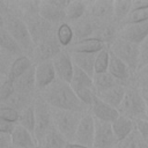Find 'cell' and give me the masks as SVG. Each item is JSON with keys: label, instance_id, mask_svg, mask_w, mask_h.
I'll use <instances>...</instances> for the list:
<instances>
[{"label": "cell", "instance_id": "6da1fadb", "mask_svg": "<svg viewBox=\"0 0 148 148\" xmlns=\"http://www.w3.org/2000/svg\"><path fill=\"white\" fill-rule=\"evenodd\" d=\"M40 96L53 109L75 111L80 113H86L88 109V106L79 99L71 84L58 79L44 89Z\"/></svg>", "mask_w": 148, "mask_h": 148}, {"label": "cell", "instance_id": "7a4b0ae2", "mask_svg": "<svg viewBox=\"0 0 148 148\" xmlns=\"http://www.w3.org/2000/svg\"><path fill=\"white\" fill-rule=\"evenodd\" d=\"M1 25L5 27L7 31L13 36V38L17 42V44L20 45L23 52L34 54L36 44L31 37V34L29 31L27 23L22 18L13 14H6L2 16Z\"/></svg>", "mask_w": 148, "mask_h": 148}, {"label": "cell", "instance_id": "3957f363", "mask_svg": "<svg viewBox=\"0 0 148 148\" xmlns=\"http://www.w3.org/2000/svg\"><path fill=\"white\" fill-rule=\"evenodd\" d=\"M119 113L133 120L147 119V106L142 91L138 88L128 87L125 98L119 108Z\"/></svg>", "mask_w": 148, "mask_h": 148}, {"label": "cell", "instance_id": "277c9868", "mask_svg": "<svg viewBox=\"0 0 148 148\" xmlns=\"http://www.w3.org/2000/svg\"><path fill=\"white\" fill-rule=\"evenodd\" d=\"M84 113L68 111V110H58L52 108V118L54 127L65 136L68 142H73L75 133L77 131L79 124Z\"/></svg>", "mask_w": 148, "mask_h": 148}, {"label": "cell", "instance_id": "5b68a950", "mask_svg": "<svg viewBox=\"0 0 148 148\" xmlns=\"http://www.w3.org/2000/svg\"><path fill=\"white\" fill-rule=\"evenodd\" d=\"M109 50L128 66L132 74L138 72L140 61V45L118 37L110 45Z\"/></svg>", "mask_w": 148, "mask_h": 148}, {"label": "cell", "instance_id": "8992f818", "mask_svg": "<svg viewBox=\"0 0 148 148\" xmlns=\"http://www.w3.org/2000/svg\"><path fill=\"white\" fill-rule=\"evenodd\" d=\"M36 111V128H35V139L37 145L42 142L45 135L54 127L52 118V108L43 99L42 96H38L34 103Z\"/></svg>", "mask_w": 148, "mask_h": 148}, {"label": "cell", "instance_id": "52a82bcc", "mask_svg": "<svg viewBox=\"0 0 148 148\" xmlns=\"http://www.w3.org/2000/svg\"><path fill=\"white\" fill-rule=\"evenodd\" d=\"M95 132H96V119L91 113H84L79 124L73 142L88 148H92L95 141Z\"/></svg>", "mask_w": 148, "mask_h": 148}, {"label": "cell", "instance_id": "ba28073f", "mask_svg": "<svg viewBox=\"0 0 148 148\" xmlns=\"http://www.w3.org/2000/svg\"><path fill=\"white\" fill-rule=\"evenodd\" d=\"M118 139L113 132L112 124L96 120L95 141L92 148H116Z\"/></svg>", "mask_w": 148, "mask_h": 148}, {"label": "cell", "instance_id": "9c48e42d", "mask_svg": "<svg viewBox=\"0 0 148 148\" xmlns=\"http://www.w3.org/2000/svg\"><path fill=\"white\" fill-rule=\"evenodd\" d=\"M28 21L25 22L29 31L31 34V37L35 42L36 45H38L39 43H42L43 40H45L46 38L50 37V23L47 21H45L39 13H32L27 15Z\"/></svg>", "mask_w": 148, "mask_h": 148}, {"label": "cell", "instance_id": "30bf717a", "mask_svg": "<svg viewBox=\"0 0 148 148\" xmlns=\"http://www.w3.org/2000/svg\"><path fill=\"white\" fill-rule=\"evenodd\" d=\"M57 79L64 82L71 83L74 74V64L68 51H61L56 58L52 59Z\"/></svg>", "mask_w": 148, "mask_h": 148}, {"label": "cell", "instance_id": "8fae6325", "mask_svg": "<svg viewBox=\"0 0 148 148\" xmlns=\"http://www.w3.org/2000/svg\"><path fill=\"white\" fill-rule=\"evenodd\" d=\"M35 76H36V89L43 91L49 86H51L57 80V74L52 60L36 64Z\"/></svg>", "mask_w": 148, "mask_h": 148}, {"label": "cell", "instance_id": "7c38bea8", "mask_svg": "<svg viewBox=\"0 0 148 148\" xmlns=\"http://www.w3.org/2000/svg\"><path fill=\"white\" fill-rule=\"evenodd\" d=\"M90 111L96 120H101V121L109 123V124H112L120 116L118 109L105 103L98 96L95 97V99L90 106Z\"/></svg>", "mask_w": 148, "mask_h": 148}, {"label": "cell", "instance_id": "4fadbf2b", "mask_svg": "<svg viewBox=\"0 0 148 148\" xmlns=\"http://www.w3.org/2000/svg\"><path fill=\"white\" fill-rule=\"evenodd\" d=\"M118 37L140 45L148 37V21L123 25Z\"/></svg>", "mask_w": 148, "mask_h": 148}, {"label": "cell", "instance_id": "5bb4252c", "mask_svg": "<svg viewBox=\"0 0 148 148\" xmlns=\"http://www.w3.org/2000/svg\"><path fill=\"white\" fill-rule=\"evenodd\" d=\"M60 46L61 45L59 44L57 38L49 37L45 40H43L42 43H39L38 45H36V49H35V52L32 56H34L35 60L37 61V64L47 61V60H52L61 52Z\"/></svg>", "mask_w": 148, "mask_h": 148}, {"label": "cell", "instance_id": "9a60e30c", "mask_svg": "<svg viewBox=\"0 0 148 148\" xmlns=\"http://www.w3.org/2000/svg\"><path fill=\"white\" fill-rule=\"evenodd\" d=\"M114 14V1L99 0L95 1L90 6V16L97 22H110Z\"/></svg>", "mask_w": 148, "mask_h": 148}, {"label": "cell", "instance_id": "2e32d148", "mask_svg": "<svg viewBox=\"0 0 148 148\" xmlns=\"http://www.w3.org/2000/svg\"><path fill=\"white\" fill-rule=\"evenodd\" d=\"M38 13L39 15L47 21L49 23H64L62 21L66 18V10L60 9L46 1H42L38 6Z\"/></svg>", "mask_w": 148, "mask_h": 148}, {"label": "cell", "instance_id": "e0dca14e", "mask_svg": "<svg viewBox=\"0 0 148 148\" xmlns=\"http://www.w3.org/2000/svg\"><path fill=\"white\" fill-rule=\"evenodd\" d=\"M126 91H127V88L124 84H118V86H114V87H112L105 91L98 92L97 96L102 101H104L105 103H108L111 106L119 110V108H120V105L125 98Z\"/></svg>", "mask_w": 148, "mask_h": 148}, {"label": "cell", "instance_id": "ac0fdd59", "mask_svg": "<svg viewBox=\"0 0 148 148\" xmlns=\"http://www.w3.org/2000/svg\"><path fill=\"white\" fill-rule=\"evenodd\" d=\"M106 44L95 38H87L82 40H75L68 49V52H81V53H92L97 54L103 51Z\"/></svg>", "mask_w": 148, "mask_h": 148}, {"label": "cell", "instance_id": "d6986e66", "mask_svg": "<svg viewBox=\"0 0 148 148\" xmlns=\"http://www.w3.org/2000/svg\"><path fill=\"white\" fill-rule=\"evenodd\" d=\"M98 23L94 18L82 17L75 22H73V30L76 40H82L87 38H91Z\"/></svg>", "mask_w": 148, "mask_h": 148}, {"label": "cell", "instance_id": "ffe728a7", "mask_svg": "<svg viewBox=\"0 0 148 148\" xmlns=\"http://www.w3.org/2000/svg\"><path fill=\"white\" fill-rule=\"evenodd\" d=\"M74 66L86 72L89 76L95 75V59L96 54L92 53H81V52H69Z\"/></svg>", "mask_w": 148, "mask_h": 148}, {"label": "cell", "instance_id": "44dd1931", "mask_svg": "<svg viewBox=\"0 0 148 148\" xmlns=\"http://www.w3.org/2000/svg\"><path fill=\"white\" fill-rule=\"evenodd\" d=\"M15 92L20 95L29 96L32 90L36 88V76H35V65L25 72L22 76H20L15 82Z\"/></svg>", "mask_w": 148, "mask_h": 148}, {"label": "cell", "instance_id": "7402d4cb", "mask_svg": "<svg viewBox=\"0 0 148 148\" xmlns=\"http://www.w3.org/2000/svg\"><path fill=\"white\" fill-rule=\"evenodd\" d=\"M112 128H113V132L118 139V142H120L125 138H127L136 128V123H135V120H133L126 116L120 114L112 123Z\"/></svg>", "mask_w": 148, "mask_h": 148}, {"label": "cell", "instance_id": "603a6c76", "mask_svg": "<svg viewBox=\"0 0 148 148\" xmlns=\"http://www.w3.org/2000/svg\"><path fill=\"white\" fill-rule=\"evenodd\" d=\"M12 138H13V145L18 148H37L38 146L35 135L24 127H22L21 125L16 126L15 131L12 134Z\"/></svg>", "mask_w": 148, "mask_h": 148}, {"label": "cell", "instance_id": "cb8c5ba5", "mask_svg": "<svg viewBox=\"0 0 148 148\" xmlns=\"http://www.w3.org/2000/svg\"><path fill=\"white\" fill-rule=\"evenodd\" d=\"M117 25L114 23L111 22H103V23H98L94 35L91 38L98 39L101 42H103L104 44H112L118 37H117Z\"/></svg>", "mask_w": 148, "mask_h": 148}, {"label": "cell", "instance_id": "d4e9b609", "mask_svg": "<svg viewBox=\"0 0 148 148\" xmlns=\"http://www.w3.org/2000/svg\"><path fill=\"white\" fill-rule=\"evenodd\" d=\"M108 72L119 81H125L130 79V76L132 75L128 66L117 56H114L111 51H110V62H109Z\"/></svg>", "mask_w": 148, "mask_h": 148}, {"label": "cell", "instance_id": "484cf974", "mask_svg": "<svg viewBox=\"0 0 148 148\" xmlns=\"http://www.w3.org/2000/svg\"><path fill=\"white\" fill-rule=\"evenodd\" d=\"M32 66H34V65H32L31 60L29 59V57H27V56L17 57V58L12 62L7 76H8L9 79H12V80L15 82L20 76H22L25 72H28Z\"/></svg>", "mask_w": 148, "mask_h": 148}, {"label": "cell", "instance_id": "4316f807", "mask_svg": "<svg viewBox=\"0 0 148 148\" xmlns=\"http://www.w3.org/2000/svg\"><path fill=\"white\" fill-rule=\"evenodd\" d=\"M0 39H1V49H2V51L7 52L10 56H17V57L23 56V54H21L23 51L20 47V45L17 44V42L13 38V36L2 25H1V29H0Z\"/></svg>", "mask_w": 148, "mask_h": 148}, {"label": "cell", "instance_id": "83f0119b", "mask_svg": "<svg viewBox=\"0 0 148 148\" xmlns=\"http://www.w3.org/2000/svg\"><path fill=\"white\" fill-rule=\"evenodd\" d=\"M68 141L65 139V136L56 128L53 127L42 140V142L38 145L39 148H65Z\"/></svg>", "mask_w": 148, "mask_h": 148}, {"label": "cell", "instance_id": "f1b7e54d", "mask_svg": "<svg viewBox=\"0 0 148 148\" xmlns=\"http://www.w3.org/2000/svg\"><path fill=\"white\" fill-rule=\"evenodd\" d=\"M69 84L74 91H76L79 89H83V88H95L92 77L89 76L82 69L77 68L76 66H74V74H73V77H72V81Z\"/></svg>", "mask_w": 148, "mask_h": 148}, {"label": "cell", "instance_id": "f546056e", "mask_svg": "<svg viewBox=\"0 0 148 148\" xmlns=\"http://www.w3.org/2000/svg\"><path fill=\"white\" fill-rule=\"evenodd\" d=\"M94 84H95V88L97 90V94L101 92V91H105L114 86H118V84H121L119 80H117L114 76H112L109 72H105V73H98V74H95L94 77Z\"/></svg>", "mask_w": 148, "mask_h": 148}, {"label": "cell", "instance_id": "4dcf8cb0", "mask_svg": "<svg viewBox=\"0 0 148 148\" xmlns=\"http://www.w3.org/2000/svg\"><path fill=\"white\" fill-rule=\"evenodd\" d=\"M18 125L28 130L30 133L35 134V128H36V111H35V105L30 104L23 110L20 111V119H18Z\"/></svg>", "mask_w": 148, "mask_h": 148}, {"label": "cell", "instance_id": "1f68e13d", "mask_svg": "<svg viewBox=\"0 0 148 148\" xmlns=\"http://www.w3.org/2000/svg\"><path fill=\"white\" fill-rule=\"evenodd\" d=\"M56 38L58 39V42L61 46H65V47L71 46L75 38L73 27L69 25L67 22L59 24V27L57 28V31H56Z\"/></svg>", "mask_w": 148, "mask_h": 148}, {"label": "cell", "instance_id": "d6a6232c", "mask_svg": "<svg viewBox=\"0 0 148 148\" xmlns=\"http://www.w3.org/2000/svg\"><path fill=\"white\" fill-rule=\"evenodd\" d=\"M116 148H148V145L142 138L139 130L135 128L127 138L118 142Z\"/></svg>", "mask_w": 148, "mask_h": 148}, {"label": "cell", "instance_id": "836d02e7", "mask_svg": "<svg viewBox=\"0 0 148 148\" xmlns=\"http://www.w3.org/2000/svg\"><path fill=\"white\" fill-rule=\"evenodd\" d=\"M132 6L133 1L131 0H118L114 1V14H113V20L123 23L126 17L130 15L132 12Z\"/></svg>", "mask_w": 148, "mask_h": 148}, {"label": "cell", "instance_id": "e575fe53", "mask_svg": "<svg viewBox=\"0 0 148 148\" xmlns=\"http://www.w3.org/2000/svg\"><path fill=\"white\" fill-rule=\"evenodd\" d=\"M86 9H87L86 2L71 1V3L68 5V7L66 9V18H68L72 22H75V21L82 18V16H84Z\"/></svg>", "mask_w": 148, "mask_h": 148}, {"label": "cell", "instance_id": "d590c367", "mask_svg": "<svg viewBox=\"0 0 148 148\" xmlns=\"http://www.w3.org/2000/svg\"><path fill=\"white\" fill-rule=\"evenodd\" d=\"M109 62H110V50L104 49L103 51L98 52L95 59V74L108 72Z\"/></svg>", "mask_w": 148, "mask_h": 148}, {"label": "cell", "instance_id": "8d00e7d4", "mask_svg": "<svg viewBox=\"0 0 148 148\" xmlns=\"http://www.w3.org/2000/svg\"><path fill=\"white\" fill-rule=\"evenodd\" d=\"M145 21H148V8L132 10L121 24L126 25V24H133V23H139V22H145Z\"/></svg>", "mask_w": 148, "mask_h": 148}, {"label": "cell", "instance_id": "74e56055", "mask_svg": "<svg viewBox=\"0 0 148 148\" xmlns=\"http://www.w3.org/2000/svg\"><path fill=\"white\" fill-rule=\"evenodd\" d=\"M0 119L1 120H6V121L18 124L20 111H17L16 109L10 108V106L1 105V109H0Z\"/></svg>", "mask_w": 148, "mask_h": 148}, {"label": "cell", "instance_id": "f35d334b", "mask_svg": "<svg viewBox=\"0 0 148 148\" xmlns=\"http://www.w3.org/2000/svg\"><path fill=\"white\" fill-rule=\"evenodd\" d=\"M15 94V86H14V81L12 79H9L8 76H6L5 81L1 84V89H0V98L1 102H6L7 99H9L13 95Z\"/></svg>", "mask_w": 148, "mask_h": 148}, {"label": "cell", "instance_id": "ab89813d", "mask_svg": "<svg viewBox=\"0 0 148 148\" xmlns=\"http://www.w3.org/2000/svg\"><path fill=\"white\" fill-rule=\"evenodd\" d=\"M146 66H148V37L140 44V61L138 72L143 69Z\"/></svg>", "mask_w": 148, "mask_h": 148}, {"label": "cell", "instance_id": "60d3db41", "mask_svg": "<svg viewBox=\"0 0 148 148\" xmlns=\"http://www.w3.org/2000/svg\"><path fill=\"white\" fill-rule=\"evenodd\" d=\"M135 123H136V128L139 130L142 138L148 145V119H139L135 120Z\"/></svg>", "mask_w": 148, "mask_h": 148}, {"label": "cell", "instance_id": "b9f144b4", "mask_svg": "<svg viewBox=\"0 0 148 148\" xmlns=\"http://www.w3.org/2000/svg\"><path fill=\"white\" fill-rule=\"evenodd\" d=\"M17 125L18 124H16V123H10V121H6V120L0 119V133L13 134V132L15 131Z\"/></svg>", "mask_w": 148, "mask_h": 148}, {"label": "cell", "instance_id": "7bdbcfd3", "mask_svg": "<svg viewBox=\"0 0 148 148\" xmlns=\"http://www.w3.org/2000/svg\"><path fill=\"white\" fill-rule=\"evenodd\" d=\"M10 146H13L12 134L0 133V148H8Z\"/></svg>", "mask_w": 148, "mask_h": 148}, {"label": "cell", "instance_id": "ee69618b", "mask_svg": "<svg viewBox=\"0 0 148 148\" xmlns=\"http://www.w3.org/2000/svg\"><path fill=\"white\" fill-rule=\"evenodd\" d=\"M143 8H148V1H143V0H135V1H133L132 10L143 9Z\"/></svg>", "mask_w": 148, "mask_h": 148}, {"label": "cell", "instance_id": "f6af8a7d", "mask_svg": "<svg viewBox=\"0 0 148 148\" xmlns=\"http://www.w3.org/2000/svg\"><path fill=\"white\" fill-rule=\"evenodd\" d=\"M142 95H143V98L146 101V106H147V119H148V89L147 88H143L142 89Z\"/></svg>", "mask_w": 148, "mask_h": 148}, {"label": "cell", "instance_id": "bcb514c9", "mask_svg": "<svg viewBox=\"0 0 148 148\" xmlns=\"http://www.w3.org/2000/svg\"><path fill=\"white\" fill-rule=\"evenodd\" d=\"M65 148H88V147H84V146H81V145H77L75 142H68L66 145Z\"/></svg>", "mask_w": 148, "mask_h": 148}, {"label": "cell", "instance_id": "7dc6e473", "mask_svg": "<svg viewBox=\"0 0 148 148\" xmlns=\"http://www.w3.org/2000/svg\"><path fill=\"white\" fill-rule=\"evenodd\" d=\"M140 72H141V73H143V75H145V76H148V66H146V67H145L143 69H141Z\"/></svg>", "mask_w": 148, "mask_h": 148}, {"label": "cell", "instance_id": "c3c4849f", "mask_svg": "<svg viewBox=\"0 0 148 148\" xmlns=\"http://www.w3.org/2000/svg\"><path fill=\"white\" fill-rule=\"evenodd\" d=\"M8 148H18V147H15V146L13 145V146H10V147H8Z\"/></svg>", "mask_w": 148, "mask_h": 148}]
</instances>
